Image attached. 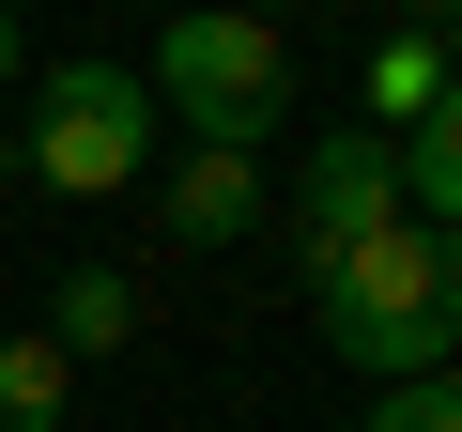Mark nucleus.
I'll return each instance as SVG.
<instances>
[{
  "label": "nucleus",
  "instance_id": "f257e3e1",
  "mask_svg": "<svg viewBox=\"0 0 462 432\" xmlns=\"http://www.w3.org/2000/svg\"><path fill=\"white\" fill-rule=\"evenodd\" d=\"M324 340L355 371H462V232H431V216H385L370 248L324 263Z\"/></svg>",
  "mask_w": 462,
  "mask_h": 432
},
{
  "label": "nucleus",
  "instance_id": "f03ea898",
  "mask_svg": "<svg viewBox=\"0 0 462 432\" xmlns=\"http://www.w3.org/2000/svg\"><path fill=\"white\" fill-rule=\"evenodd\" d=\"M139 93L185 139H216V155H263L293 124V47H278V16H247V0H185V16L154 32V78Z\"/></svg>",
  "mask_w": 462,
  "mask_h": 432
},
{
  "label": "nucleus",
  "instance_id": "7ed1b4c3",
  "mask_svg": "<svg viewBox=\"0 0 462 432\" xmlns=\"http://www.w3.org/2000/svg\"><path fill=\"white\" fill-rule=\"evenodd\" d=\"M16 170H32V185H62V201H108V185H139V170H154V93H139L124 62H62V78L32 93V139H16Z\"/></svg>",
  "mask_w": 462,
  "mask_h": 432
},
{
  "label": "nucleus",
  "instance_id": "20e7f679",
  "mask_svg": "<svg viewBox=\"0 0 462 432\" xmlns=\"http://www.w3.org/2000/svg\"><path fill=\"white\" fill-rule=\"evenodd\" d=\"M401 216V155H385V124H324L309 139V185H293V232H309V278L339 263V248H370Z\"/></svg>",
  "mask_w": 462,
  "mask_h": 432
},
{
  "label": "nucleus",
  "instance_id": "39448f33",
  "mask_svg": "<svg viewBox=\"0 0 462 432\" xmlns=\"http://www.w3.org/2000/svg\"><path fill=\"white\" fill-rule=\"evenodd\" d=\"M154 216H170V248H231V232H263V155L185 139V155L154 170Z\"/></svg>",
  "mask_w": 462,
  "mask_h": 432
},
{
  "label": "nucleus",
  "instance_id": "423d86ee",
  "mask_svg": "<svg viewBox=\"0 0 462 432\" xmlns=\"http://www.w3.org/2000/svg\"><path fill=\"white\" fill-rule=\"evenodd\" d=\"M385 155H401V216L462 232V78H447V93H431V108H416V124H401Z\"/></svg>",
  "mask_w": 462,
  "mask_h": 432
},
{
  "label": "nucleus",
  "instance_id": "0eeeda50",
  "mask_svg": "<svg viewBox=\"0 0 462 432\" xmlns=\"http://www.w3.org/2000/svg\"><path fill=\"white\" fill-rule=\"evenodd\" d=\"M124 340H139V278H124V263H78L62 309H47V355L78 371V355H124Z\"/></svg>",
  "mask_w": 462,
  "mask_h": 432
},
{
  "label": "nucleus",
  "instance_id": "6e6552de",
  "mask_svg": "<svg viewBox=\"0 0 462 432\" xmlns=\"http://www.w3.org/2000/svg\"><path fill=\"white\" fill-rule=\"evenodd\" d=\"M431 93H447V32H385V47H370V124L401 139Z\"/></svg>",
  "mask_w": 462,
  "mask_h": 432
},
{
  "label": "nucleus",
  "instance_id": "1a4fd4ad",
  "mask_svg": "<svg viewBox=\"0 0 462 432\" xmlns=\"http://www.w3.org/2000/svg\"><path fill=\"white\" fill-rule=\"evenodd\" d=\"M62 401H78V371L47 340H0V432H62Z\"/></svg>",
  "mask_w": 462,
  "mask_h": 432
},
{
  "label": "nucleus",
  "instance_id": "9d476101",
  "mask_svg": "<svg viewBox=\"0 0 462 432\" xmlns=\"http://www.w3.org/2000/svg\"><path fill=\"white\" fill-rule=\"evenodd\" d=\"M370 432H462V371H401L370 401Z\"/></svg>",
  "mask_w": 462,
  "mask_h": 432
},
{
  "label": "nucleus",
  "instance_id": "9b49d317",
  "mask_svg": "<svg viewBox=\"0 0 462 432\" xmlns=\"http://www.w3.org/2000/svg\"><path fill=\"white\" fill-rule=\"evenodd\" d=\"M431 32H447V78H462V0H447V16H431Z\"/></svg>",
  "mask_w": 462,
  "mask_h": 432
},
{
  "label": "nucleus",
  "instance_id": "f8f14e48",
  "mask_svg": "<svg viewBox=\"0 0 462 432\" xmlns=\"http://www.w3.org/2000/svg\"><path fill=\"white\" fill-rule=\"evenodd\" d=\"M0 93H16V16H0Z\"/></svg>",
  "mask_w": 462,
  "mask_h": 432
},
{
  "label": "nucleus",
  "instance_id": "ddd939ff",
  "mask_svg": "<svg viewBox=\"0 0 462 432\" xmlns=\"http://www.w3.org/2000/svg\"><path fill=\"white\" fill-rule=\"evenodd\" d=\"M247 16H263V0H247Z\"/></svg>",
  "mask_w": 462,
  "mask_h": 432
}]
</instances>
